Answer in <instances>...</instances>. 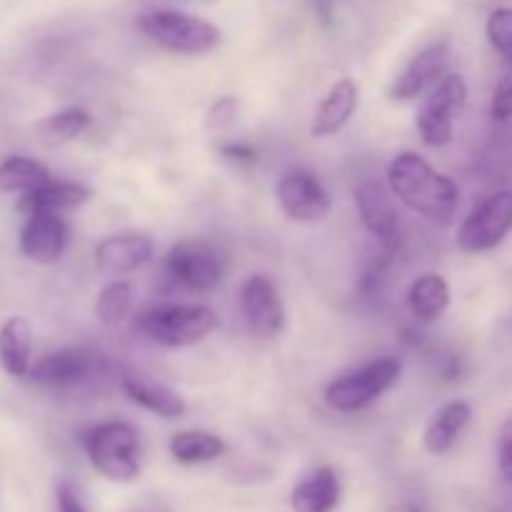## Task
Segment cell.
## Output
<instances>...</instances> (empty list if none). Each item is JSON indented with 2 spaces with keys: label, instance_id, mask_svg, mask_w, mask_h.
Here are the masks:
<instances>
[{
  "label": "cell",
  "instance_id": "obj_24",
  "mask_svg": "<svg viewBox=\"0 0 512 512\" xmlns=\"http://www.w3.org/2000/svg\"><path fill=\"white\" fill-rule=\"evenodd\" d=\"M228 445L223 438L205 430H183L170 438V455L183 465H200L223 458Z\"/></svg>",
  "mask_w": 512,
  "mask_h": 512
},
{
  "label": "cell",
  "instance_id": "obj_22",
  "mask_svg": "<svg viewBox=\"0 0 512 512\" xmlns=\"http://www.w3.org/2000/svg\"><path fill=\"white\" fill-rule=\"evenodd\" d=\"M408 308L420 323H433L450 308V285L443 275L425 273L410 285Z\"/></svg>",
  "mask_w": 512,
  "mask_h": 512
},
{
  "label": "cell",
  "instance_id": "obj_8",
  "mask_svg": "<svg viewBox=\"0 0 512 512\" xmlns=\"http://www.w3.org/2000/svg\"><path fill=\"white\" fill-rule=\"evenodd\" d=\"M165 270L175 283L193 293H208L223 280V263L208 243L180 240L165 255Z\"/></svg>",
  "mask_w": 512,
  "mask_h": 512
},
{
  "label": "cell",
  "instance_id": "obj_3",
  "mask_svg": "<svg viewBox=\"0 0 512 512\" xmlns=\"http://www.w3.org/2000/svg\"><path fill=\"white\" fill-rule=\"evenodd\" d=\"M218 315L208 305H160L140 318L138 328L150 343L163 348H190L208 338Z\"/></svg>",
  "mask_w": 512,
  "mask_h": 512
},
{
  "label": "cell",
  "instance_id": "obj_33",
  "mask_svg": "<svg viewBox=\"0 0 512 512\" xmlns=\"http://www.w3.org/2000/svg\"><path fill=\"white\" fill-rule=\"evenodd\" d=\"M333 3L335 0H313L315 15H318L323 23H330V18H333Z\"/></svg>",
  "mask_w": 512,
  "mask_h": 512
},
{
  "label": "cell",
  "instance_id": "obj_21",
  "mask_svg": "<svg viewBox=\"0 0 512 512\" xmlns=\"http://www.w3.org/2000/svg\"><path fill=\"white\" fill-rule=\"evenodd\" d=\"M93 198L85 185L70 183V180H53L45 188L33 190V193H23L18 200V210L23 215L35 213V210H53V213H63V210H73L85 205Z\"/></svg>",
  "mask_w": 512,
  "mask_h": 512
},
{
  "label": "cell",
  "instance_id": "obj_1",
  "mask_svg": "<svg viewBox=\"0 0 512 512\" xmlns=\"http://www.w3.org/2000/svg\"><path fill=\"white\" fill-rule=\"evenodd\" d=\"M390 193L425 220L438 225H450L460 205V188L453 178L435 170L423 155L405 153L395 155L388 168Z\"/></svg>",
  "mask_w": 512,
  "mask_h": 512
},
{
  "label": "cell",
  "instance_id": "obj_18",
  "mask_svg": "<svg viewBox=\"0 0 512 512\" xmlns=\"http://www.w3.org/2000/svg\"><path fill=\"white\" fill-rule=\"evenodd\" d=\"M33 330L23 315H13L0 325V368L15 380H25L30 373Z\"/></svg>",
  "mask_w": 512,
  "mask_h": 512
},
{
  "label": "cell",
  "instance_id": "obj_12",
  "mask_svg": "<svg viewBox=\"0 0 512 512\" xmlns=\"http://www.w3.org/2000/svg\"><path fill=\"white\" fill-rule=\"evenodd\" d=\"M68 248V225L53 210H35L25 215L20 230V253L38 265H55Z\"/></svg>",
  "mask_w": 512,
  "mask_h": 512
},
{
  "label": "cell",
  "instance_id": "obj_9",
  "mask_svg": "<svg viewBox=\"0 0 512 512\" xmlns=\"http://www.w3.org/2000/svg\"><path fill=\"white\" fill-rule=\"evenodd\" d=\"M240 308L255 338H278L285 330V305L268 275H250L240 288Z\"/></svg>",
  "mask_w": 512,
  "mask_h": 512
},
{
  "label": "cell",
  "instance_id": "obj_2",
  "mask_svg": "<svg viewBox=\"0 0 512 512\" xmlns=\"http://www.w3.org/2000/svg\"><path fill=\"white\" fill-rule=\"evenodd\" d=\"M80 443L103 478L113 483H130L140 475V440L133 425L120 420L93 425L80 435Z\"/></svg>",
  "mask_w": 512,
  "mask_h": 512
},
{
  "label": "cell",
  "instance_id": "obj_4",
  "mask_svg": "<svg viewBox=\"0 0 512 512\" xmlns=\"http://www.w3.org/2000/svg\"><path fill=\"white\" fill-rule=\"evenodd\" d=\"M138 28L160 48L180 55L210 53L220 43L218 25L180 10H148L138 18Z\"/></svg>",
  "mask_w": 512,
  "mask_h": 512
},
{
  "label": "cell",
  "instance_id": "obj_20",
  "mask_svg": "<svg viewBox=\"0 0 512 512\" xmlns=\"http://www.w3.org/2000/svg\"><path fill=\"white\" fill-rule=\"evenodd\" d=\"M470 408L465 400H450L448 405L438 410V413L430 418L428 428L423 433V445L430 455H445L455 445V440L460 438V433L465 430V425L470 423Z\"/></svg>",
  "mask_w": 512,
  "mask_h": 512
},
{
  "label": "cell",
  "instance_id": "obj_28",
  "mask_svg": "<svg viewBox=\"0 0 512 512\" xmlns=\"http://www.w3.org/2000/svg\"><path fill=\"white\" fill-rule=\"evenodd\" d=\"M490 118H493L495 128L512 130V68L500 78L495 85L493 100H490Z\"/></svg>",
  "mask_w": 512,
  "mask_h": 512
},
{
  "label": "cell",
  "instance_id": "obj_7",
  "mask_svg": "<svg viewBox=\"0 0 512 512\" xmlns=\"http://www.w3.org/2000/svg\"><path fill=\"white\" fill-rule=\"evenodd\" d=\"M512 230V188L480 200L458 228V245L465 253L495 250Z\"/></svg>",
  "mask_w": 512,
  "mask_h": 512
},
{
  "label": "cell",
  "instance_id": "obj_19",
  "mask_svg": "<svg viewBox=\"0 0 512 512\" xmlns=\"http://www.w3.org/2000/svg\"><path fill=\"white\" fill-rule=\"evenodd\" d=\"M340 503V483L333 468L313 470L305 480H300L290 493V505L295 512H333Z\"/></svg>",
  "mask_w": 512,
  "mask_h": 512
},
{
  "label": "cell",
  "instance_id": "obj_14",
  "mask_svg": "<svg viewBox=\"0 0 512 512\" xmlns=\"http://www.w3.org/2000/svg\"><path fill=\"white\" fill-rule=\"evenodd\" d=\"M90 375V350L83 345L60 348L30 365L28 380L40 388H70Z\"/></svg>",
  "mask_w": 512,
  "mask_h": 512
},
{
  "label": "cell",
  "instance_id": "obj_31",
  "mask_svg": "<svg viewBox=\"0 0 512 512\" xmlns=\"http://www.w3.org/2000/svg\"><path fill=\"white\" fill-rule=\"evenodd\" d=\"M220 155H223L225 160H230V163H238V165H250L258 160V150L250 148V145L245 143L223 145V148H220Z\"/></svg>",
  "mask_w": 512,
  "mask_h": 512
},
{
  "label": "cell",
  "instance_id": "obj_11",
  "mask_svg": "<svg viewBox=\"0 0 512 512\" xmlns=\"http://www.w3.org/2000/svg\"><path fill=\"white\" fill-rule=\"evenodd\" d=\"M450 65V50L445 43H433L428 48L420 50L418 55H413L408 65L403 68V73L393 80L390 85V100H418L425 98L440 80L445 78Z\"/></svg>",
  "mask_w": 512,
  "mask_h": 512
},
{
  "label": "cell",
  "instance_id": "obj_15",
  "mask_svg": "<svg viewBox=\"0 0 512 512\" xmlns=\"http://www.w3.org/2000/svg\"><path fill=\"white\" fill-rule=\"evenodd\" d=\"M153 258V238L145 233H115L95 245V263L108 275H128Z\"/></svg>",
  "mask_w": 512,
  "mask_h": 512
},
{
  "label": "cell",
  "instance_id": "obj_32",
  "mask_svg": "<svg viewBox=\"0 0 512 512\" xmlns=\"http://www.w3.org/2000/svg\"><path fill=\"white\" fill-rule=\"evenodd\" d=\"M55 500H58V512H85L83 503L68 483H60L55 488Z\"/></svg>",
  "mask_w": 512,
  "mask_h": 512
},
{
  "label": "cell",
  "instance_id": "obj_13",
  "mask_svg": "<svg viewBox=\"0 0 512 512\" xmlns=\"http://www.w3.org/2000/svg\"><path fill=\"white\" fill-rule=\"evenodd\" d=\"M355 205L363 228L378 240L380 248L395 253L400 248V220L393 195H388V190L375 180H365L355 188Z\"/></svg>",
  "mask_w": 512,
  "mask_h": 512
},
{
  "label": "cell",
  "instance_id": "obj_23",
  "mask_svg": "<svg viewBox=\"0 0 512 512\" xmlns=\"http://www.w3.org/2000/svg\"><path fill=\"white\" fill-rule=\"evenodd\" d=\"M53 180V173L35 158L10 155L0 163V193H33Z\"/></svg>",
  "mask_w": 512,
  "mask_h": 512
},
{
  "label": "cell",
  "instance_id": "obj_30",
  "mask_svg": "<svg viewBox=\"0 0 512 512\" xmlns=\"http://www.w3.org/2000/svg\"><path fill=\"white\" fill-rule=\"evenodd\" d=\"M498 465L503 478L512 483V415L505 420L498 435Z\"/></svg>",
  "mask_w": 512,
  "mask_h": 512
},
{
  "label": "cell",
  "instance_id": "obj_29",
  "mask_svg": "<svg viewBox=\"0 0 512 512\" xmlns=\"http://www.w3.org/2000/svg\"><path fill=\"white\" fill-rule=\"evenodd\" d=\"M238 110V100H235L233 95H225V98H220L218 103L208 110V125L213 130L228 128V125L235 123V118H238Z\"/></svg>",
  "mask_w": 512,
  "mask_h": 512
},
{
  "label": "cell",
  "instance_id": "obj_16",
  "mask_svg": "<svg viewBox=\"0 0 512 512\" xmlns=\"http://www.w3.org/2000/svg\"><path fill=\"white\" fill-rule=\"evenodd\" d=\"M355 110H358V85L350 78L335 80L323 103L315 110L310 135L313 138H330V135L340 133L355 115Z\"/></svg>",
  "mask_w": 512,
  "mask_h": 512
},
{
  "label": "cell",
  "instance_id": "obj_25",
  "mask_svg": "<svg viewBox=\"0 0 512 512\" xmlns=\"http://www.w3.org/2000/svg\"><path fill=\"white\" fill-rule=\"evenodd\" d=\"M90 123H93V118H90L88 110L68 108L38 120L35 123V133H38L40 143L50 145V148H58V145L80 138L90 128Z\"/></svg>",
  "mask_w": 512,
  "mask_h": 512
},
{
  "label": "cell",
  "instance_id": "obj_27",
  "mask_svg": "<svg viewBox=\"0 0 512 512\" xmlns=\"http://www.w3.org/2000/svg\"><path fill=\"white\" fill-rule=\"evenodd\" d=\"M485 33L495 53L512 68V8H495L485 25Z\"/></svg>",
  "mask_w": 512,
  "mask_h": 512
},
{
  "label": "cell",
  "instance_id": "obj_10",
  "mask_svg": "<svg viewBox=\"0 0 512 512\" xmlns=\"http://www.w3.org/2000/svg\"><path fill=\"white\" fill-rule=\"evenodd\" d=\"M278 203L290 220L298 223H315L325 218L330 210V195L310 170L293 168L285 170L278 180Z\"/></svg>",
  "mask_w": 512,
  "mask_h": 512
},
{
  "label": "cell",
  "instance_id": "obj_26",
  "mask_svg": "<svg viewBox=\"0 0 512 512\" xmlns=\"http://www.w3.org/2000/svg\"><path fill=\"white\" fill-rule=\"evenodd\" d=\"M133 305V288L125 280H113L100 290L98 300H95V315L105 328H118L130 313Z\"/></svg>",
  "mask_w": 512,
  "mask_h": 512
},
{
  "label": "cell",
  "instance_id": "obj_5",
  "mask_svg": "<svg viewBox=\"0 0 512 512\" xmlns=\"http://www.w3.org/2000/svg\"><path fill=\"white\" fill-rule=\"evenodd\" d=\"M400 370L403 365L398 358L373 360L353 373L335 378L325 388V403L338 413H358L398 383Z\"/></svg>",
  "mask_w": 512,
  "mask_h": 512
},
{
  "label": "cell",
  "instance_id": "obj_17",
  "mask_svg": "<svg viewBox=\"0 0 512 512\" xmlns=\"http://www.w3.org/2000/svg\"><path fill=\"white\" fill-rule=\"evenodd\" d=\"M120 385H123L125 395L135 405H140L148 413L160 415V418H180L188 410L185 400L173 388H168V385L158 383V380L148 378L143 373H125Z\"/></svg>",
  "mask_w": 512,
  "mask_h": 512
},
{
  "label": "cell",
  "instance_id": "obj_6",
  "mask_svg": "<svg viewBox=\"0 0 512 512\" xmlns=\"http://www.w3.org/2000/svg\"><path fill=\"white\" fill-rule=\"evenodd\" d=\"M468 103V83L460 73H445V78L423 98L418 110L420 138L428 148H443L453 140V123Z\"/></svg>",
  "mask_w": 512,
  "mask_h": 512
}]
</instances>
